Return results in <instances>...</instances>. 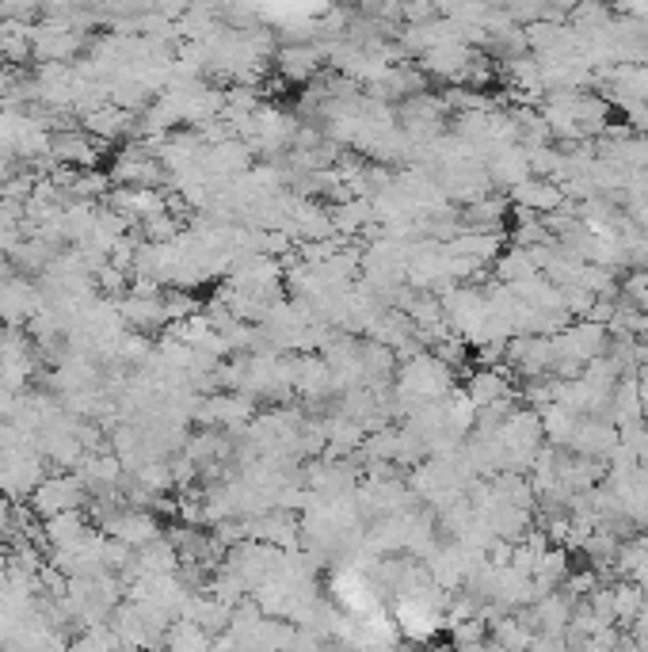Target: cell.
<instances>
[{
	"mask_svg": "<svg viewBox=\"0 0 648 652\" xmlns=\"http://www.w3.org/2000/svg\"><path fill=\"white\" fill-rule=\"evenodd\" d=\"M73 504H77V492H73V485H65V481L42 485V492H39V508H42V511L58 515V511H69Z\"/></svg>",
	"mask_w": 648,
	"mask_h": 652,
	"instance_id": "obj_1",
	"label": "cell"
}]
</instances>
